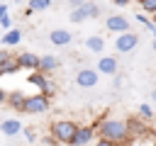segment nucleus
Returning a JSON list of instances; mask_svg holds the SVG:
<instances>
[{"label": "nucleus", "mask_w": 156, "mask_h": 146, "mask_svg": "<svg viewBox=\"0 0 156 146\" xmlns=\"http://www.w3.org/2000/svg\"><path fill=\"white\" fill-rule=\"evenodd\" d=\"M95 146H117V144H112V141H107V139H102V136H100V139L95 141Z\"/></svg>", "instance_id": "nucleus-25"}, {"label": "nucleus", "mask_w": 156, "mask_h": 146, "mask_svg": "<svg viewBox=\"0 0 156 146\" xmlns=\"http://www.w3.org/2000/svg\"><path fill=\"white\" fill-rule=\"evenodd\" d=\"M20 39H22V32H20V29H7V32L2 34L0 44H5V46H15V44H20Z\"/></svg>", "instance_id": "nucleus-15"}, {"label": "nucleus", "mask_w": 156, "mask_h": 146, "mask_svg": "<svg viewBox=\"0 0 156 146\" xmlns=\"http://www.w3.org/2000/svg\"><path fill=\"white\" fill-rule=\"evenodd\" d=\"M7 15V5H0V17H5Z\"/></svg>", "instance_id": "nucleus-31"}, {"label": "nucleus", "mask_w": 156, "mask_h": 146, "mask_svg": "<svg viewBox=\"0 0 156 146\" xmlns=\"http://www.w3.org/2000/svg\"><path fill=\"white\" fill-rule=\"evenodd\" d=\"M112 2H115V5H117V7H127V5H129V2H132V0H112Z\"/></svg>", "instance_id": "nucleus-26"}, {"label": "nucleus", "mask_w": 156, "mask_h": 146, "mask_svg": "<svg viewBox=\"0 0 156 146\" xmlns=\"http://www.w3.org/2000/svg\"><path fill=\"white\" fill-rule=\"evenodd\" d=\"M85 49L93 51V54H102V51H105V39H102L100 34H93V36L85 39Z\"/></svg>", "instance_id": "nucleus-13"}, {"label": "nucleus", "mask_w": 156, "mask_h": 146, "mask_svg": "<svg viewBox=\"0 0 156 146\" xmlns=\"http://www.w3.org/2000/svg\"><path fill=\"white\" fill-rule=\"evenodd\" d=\"M22 129H24V127H22V122H20V119H15V117H10V119L0 122V134H5V136H17Z\"/></svg>", "instance_id": "nucleus-12"}, {"label": "nucleus", "mask_w": 156, "mask_h": 146, "mask_svg": "<svg viewBox=\"0 0 156 146\" xmlns=\"http://www.w3.org/2000/svg\"><path fill=\"white\" fill-rule=\"evenodd\" d=\"M49 7H51V0H29V5H27V10H32V12H41Z\"/></svg>", "instance_id": "nucleus-18"}, {"label": "nucleus", "mask_w": 156, "mask_h": 146, "mask_svg": "<svg viewBox=\"0 0 156 146\" xmlns=\"http://www.w3.org/2000/svg\"><path fill=\"white\" fill-rule=\"evenodd\" d=\"M151 97H154V100H156V90H154V92H151Z\"/></svg>", "instance_id": "nucleus-33"}, {"label": "nucleus", "mask_w": 156, "mask_h": 146, "mask_svg": "<svg viewBox=\"0 0 156 146\" xmlns=\"http://www.w3.org/2000/svg\"><path fill=\"white\" fill-rule=\"evenodd\" d=\"M68 19H71L73 24H80V22H85L88 17H85L83 7H73V10H71V15H68Z\"/></svg>", "instance_id": "nucleus-19"}, {"label": "nucleus", "mask_w": 156, "mask_h": 146, "mask_svg": "<svg viewBox=\"0 0 156 146\" xmlns=\"http://www.w3.org/2000/svg\"><path fill=\"white\" fill-rule=\"evenodd\" d=\"M83 2H85V0H71V7H80Z\"/></svg>", "instance_id": "nucleus-28"}, {"label": "nucleus", "mask_w": 156, "mask_h": 146, "mask_svg": "<svg viewBox=\"0 0 156 146\" xmlns=\"http://www.w3.org/2000/svg\"><path fill=\"white\" fill-rule=\"evenodd\" d=\"M136 2L144 10V15H154L156 12V0H136Z\"/></svg>", "instance_id": "nucleus-20"}, {"label": "nucleus", "mask_w": 156, "mask_h": 146, "mask_svg": "<svg viewBox=\"0 0 156 146\" xmlns=\"http://www.w3.org/2000/svg\"><path fill=\"white\" fill-rule=\"evenodd\" d=\"M151 17H154V22H156V12H154V15H151Z\"/></svg>", "instance_id": "nucleus-34"}, {"label": "nucleus", "mask_w": 156, "mask_h": 146, "mask_svg": "<svg viewBox=\"0 0 156 146\" xmlns=\"http://www.w3.org/2000/svg\"><path fill=\"white\" fill-rule=\"evenodd\" d=\"M10 58H12V54H10L7 49H0V66H2L5 61H10Z\"/></svg>", "instance_id": "nucleus-24"}, {"label": "nucleus", "mask_w": 156, "mask_h": 146, "mask_svg": "<svg viewBox=\"0 0 156 146\" xmlns=\"http://www.w3.org/2000/svg\"><path fill=\"white\" fill-rule=\"evenodd\" d=\"M80 7H83V12H85V17H88V19H95V17H100V5H98V2H93V0H85Z\"/></svg>", "instance_id": "nucleus-16"}, {"label": "nucleus", "mask_w": 156, "mask_h": 146, "mask_svg": "<svg viewBox=\"0 0 156 146\" xmlns=\"http://www.w3.org/2000/svg\"><path fill=\"white\" fill-rule=\"evenodd\" d=\"M24 134H27V139H29V141H34V136H37V134H34V129H27Z\"/></svg>", "instance_id": "nucleus-27"}, {"label": "nucleus", "mask_w": 156, "mask_h": 146, "mask_svg": "<svg viewBox=\"0 0 156 146\" xmlns=\"http://www.w3.org/2000/svg\"><path fill=\"white\" fill-rule=\"evenodd\" d=\"M136 44H139V36L129 29V32H122V34H117V39H115V49L119 51V54H129V51H134L136 49Z\"/></svg>", "instance_id": "nucleus-4"}, {"label": "nucleus", "mask_w": 156, "mask_h": 146, "mask_svg": "<svg viewBox=\"0 0 156 146\" xmlns=\"http://www.w3.org/2000/svg\"><path fill=\"white\" fill-rule=\"evenodd\" d=\"M93 139H95V127H78L71 139V146H88Z\"/></svg>", "instance_id": "nucleus-8"}, {"label": "nucleus", "mask_w": 156, "mask_h": 146, "mask_svg": "<svg viewBox=\"0 0 156 146\" xmlns=\"http://www.w3.org/2000/svg\"><path fill=\"white\" fill-rule=\"evenodd\" d=\"M139 117H144V119H151L154 117V109H151V105H139Z\"/></svg>", "instance_id": "nucleus-21"}, {"label": "nucleus", "mask_w": 156, "mask_h": 146, "mask_svg": "<svg viewBox=\"0 0 156 146\" xmlns=\"http://www.w3.org/2000/svg\"><path fill=\"white\" fill-rule=\"evenodd\" d=\"M98 71L95 68H80L78 73H76V85L78 88H95L98 85Z\"/></svg>", "instance_id": "nucleus-5"}, {"label": "nucleus", "mask_w": 156, "mask_h": 146, "mask_svg": "<svg viewBox=\"0 0 156 146\" xmlns=\"http://www.w3.org/2000/svg\"><path fill=\"white\" fill-rule=\"evenodd\" d=\"M0 27L7 32V29H12V19H10V15H5V17H0Z\"/></svg>", "instance_id": "nucleus-22"}, {"label": "nucleus", "mask_w": 156, "mask_h": 146, "mask_svg": "<svg viewBox=\"0 0 156 146\" xmlns=\"http://www.w3.org/2000/svg\"><path fill=\"white\" fill-rule=\"evenodd\" d=\"M146 29H149V32H151V34H154V36H156V22H151V24H149V27H146Z\"/></svg>", "instance_id": "nucleus-29"}, {"label": "nucleus", "mask_w": 156, "mask_h": 146, "mask_svg": "<svg viewBox=\"0 0 156 146\" xmlns=\"http://www.w3.org/2000/svg\"><path fill=\"white\" fill-rule=\"evenodd\" d=\"M5 102H7V105H10L12 109H22V102H24V95H22V92H10Z\"/></svg>", "instance_id": "nucleus-17"}, {"label": "nucleus", "mask_w": 156, "mask_h": 146, "mask_svg": "<svg viewBox=\"0 0 156 146\" xmlns=\"http://www.w3.org/2000/svg\"><path fill=\"white\" fill-rule=\"evenodd\" d=\"M29 83H32V85H37V88H39V92H41V95H46V97H49V95H54V90H56V88H54V83H51L41 71H34V73H32V78H29Z\"/></svg>", "instance_id": "nucleus-7"}, {"label": "nucleus", "mask_w": 156, "mask_h": 146, "mask_svg": "<svg viewBox=\"0 0 156 146\" xmlns=\"http://www.w3.org/2000/svg\"><path fill=\"white\" fill-rule=\"evenodd\" d=\"M76 129H78V124L73 119H54L51 122V136L58 144H66V146H71V139H73Z\"/></svg>", "instance_id": "nucleus-2"}, {"label": "nucleus", "mask_w": 156, "mask_h": 146, "mask_svg": "<svg viewBox=\"0 0 156 146\" xmlns=\"http://www.w3.org/2000/svg\"><path fill=\"white\" fill-rule=\"evenodd\" d=\"M46 109H49V97L41 95V92L29 95V97H24V102H22V112H24V114H41V112H46Z\"/></svg>", "instance_id": "nucleus-3"}, {"label": "nucleus", "mask_w": 156, "mask_h": 146, "mask_svg": "<svg viewBox=\"0 0 156 146\" xmlns=\"http://www.w3.org/2000/svg\"><path fill=\"white\" fill-rule=\"evenodd\" d=\"M5 100H7V92H5V90H2V88H0V105H2V102H5Z\"/></svg>", "instance_id": "nucleus-30"}, {"label": "nucleus", "mask_w": 156, "mask_h": 146, "mask_svg": "<svg viewBox=\"0 0 156 146\" xmlns=\"http://www.w3.org/2000/svg\"><path fill=\"white\" fill-rule=\"evenodd\" d=\"M98 73H105V75H117V71H119V63H117V58L115 56H100V61H98V68H95Z\"/></svg>", "instance_id": "nucleus-9"}, {"label": "nucleus", "mask_w": 156, "mask_h": 146, "mask_svg": "<svg viewBox=\"0 0 156 146\" xmlns=\"http://www.w3.org/2000/svg\"><path fill=\"white\" fill-rule=\"evenodd\" d=\"M151 49H154V54H156V36H154V44H151Z\"/></svg>", "instance_id": "nucleus-32"}, {"label": "nucleus", "mask_w": 156, "mask_h": 146, "mask_svg": "<svg viewBox=\"0 0 156 146\" xmlns=\"http://www.w3.org/2000/svg\"><path fill=\"white\" fill-rule=\"evenodd\" d=\"M105 27H107V32H115V34H122V32H129V19L124 17V15H110L107 19H105Z\"/></svg>", "instance_id": "nucleus-6"}, {"label": "nucleus", "mask_w": 156, "mask_h": 146, "mask_svg": "<svg viewBox=\"0 0 156 146\" xmlns=\"http://www.w3.org/2000/svg\"><path fill=\"white\" fill-rule=\"evenodd\" d=\"M15 58H17V66L20 68H27V71H37L39 68V56L32 54V51H24V54H20Z\"/></svg>", "instance_id": "nucleus-10"}, {"label": "nucleus", "mask_w": 156, "mask_h": 146, "mask_svg": "<svg viewBox=\"0 0 156 146\" xmlns=\"http://www.w3.org/2000/svg\"><path fill=\"white\" fill-rule=\"evenodd\" d=\"M136 22H141L144 27H149V24H151V19H149V15H144V12H136Z\"/></svg>", "instance_id": "nucleus-23"}, {"label": "nucleus", "mask_w": 156, "mask_h": 146, "mask_svg": "<svg viewBox=\"0 0 156 146\" xmlns=\"http://www.w3.org/2000/svg\"><path fill=\"white\" fill-rule=\"evenodd\" d=\"M93 127L98 129V134H100L102 139H107V141H112V144H117V146H127V144H129V139H132L129 127H127V122H124V119L105 117V119H98Z\"/></svg>", "instance_id": "nucleus-1"}, {"label": "nucleus", "mask_w": 156, "mask_h": 146, "mask_svg": "<svg viewBox=\"0 0 156 146\" xmlns=\"http://www.w3.org/2000/svg\"><path fill=\"white\" fill-rule=\"evenodd\" d=\"M49 41H51L54 46H68V44L73 41V34H71L68 29H54V32L49 34Z\"/></svg>", "instance_id": "nucleus-11"}, {"label": "nucleus", "mask_w": 156, "mask_h": 146, "mask_svg": "<svg viewBox=\"0 0 156 146\" xmlns=\"http://www.w3.org/2000/svg\"><path fill=\"white\" fill-rule=\"evenodd\" d=\"M56 68H58V58H56V56H51V54L39 56V68H37V71L49 73V71H56Z\"/></svg>", "instance_id": "nucleus-14"}]
</instances>
